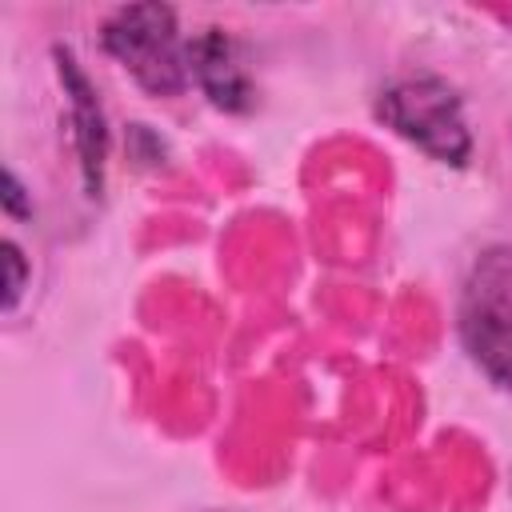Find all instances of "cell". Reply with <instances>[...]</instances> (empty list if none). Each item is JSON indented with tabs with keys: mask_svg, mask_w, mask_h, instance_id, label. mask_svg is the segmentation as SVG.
Returning <instances> with one entry per match:
<instances>
[{
	"mask_svg": "<svg viewBox=\"0 0 512 512\" xmlns=\"http://www.w3.org/2000/svg\"><path fill=\"white\" fill-rule=\"evenodd\" d=\"M100 44L152 96H180L192 84L188 40L180 36L176 8L168 4L116 8L100 28Z\"/></svg>",
	"mask_w": 512,
	"mask_h": 512,
	"instance_id": "6da1fadb",
	"label": "cell"
},
{
	"mask_svg": "<svg viewBox=\"0 0 512 512\" xmlns=\"http://www.w3.org/2000/svg\"><path fill=\"white\" fill-rule=\"evenodd\" d=\"M376 116L396 136H404L440 164L460 168L472 156V128L464 120V100L440 76H404L388 84L376 100Z\"/></svg>",
	"mask_w": 512,
	"mask_h": 512,
	"instance_id": "7a4b0ae2",
	"label": "cell"
},
{
	"mask_svg": "<svg viewBox=\"0 0 512 512\" xmlns=\"http://www.w3.org/2000/svg\"><path fill=\"white\" fill-rule=\"evenodd\" d=\"M460 336L472 360L504 388H512V260L488 256L468 284Z\"/></svg>",
	"mask_w": 512,
	"mask_h": 512,
	"instance_id": "3957f363",
	"label": "cell"
},
{
	"mask_svg": "<svg viewBox=\"0 0 512 512\" xmlns=\"http://www.w3.org/2000/svg\"><path fill=\"white\" fill-rule=\"evenodd\" d=\"M56 56V72L68 96V120H72V148L80 160V176H84V192L100 196L104 192V160H108V124H104V108L96 100V88L88 80V72L80 68V60L68 48H52Z\"/></svg>",
	"mask_w": 512,
	"mask_h": 512,
	"instance_id": "277c9868",
	"label": "cell"
},
{
	"mask_svg": "<svg viewBox=\"0 0 512 512\" xmlns=\"http://www.w3.org/2000/svg\"><path fill=\"white\" fill-rule=\"evenodd\" d=\"M188 68H192V84H200V92L216 108L224 112L252 108L256 88H252V72L244 60V44L228 36L224 28H204L200 36L188 40Z\"/></svg>",
	"mask_w": 512,
	"mask_h": 512,
	"instance_id": "5b68a950",
	"label": "cell"
},
{
	"mask_svg": "<svg viewBox=\"0 0 512 512\" xmlns=\"http://www.w3.org/2000/svg\"><path fill=\"white\" fill-rule=\"evenodd\" d=\"M4 268H8V280H4V312H12L16 300H20V292H24V280H28L24 252L12 240H4Z\"/></svg>",
	"mask_w": 512,
	"mask_h": 512,
	"instance_id": "8992f818",
	"label": "cell"
},
{
	"mask_svg": "<svg viewBox=\"0 0 512 512\" xmlns=\"http://www.w3.org/2000/svg\"><path fill=\"white\" fill-rule=\"evenodd\" d=\"M4 212L8 216H32V200L24 196V184L16 180V172H4Z\"/></svg>",
	"mask_w": 512,
	"mask_h": 512,
	"instance_id": "52a82bcc",
	"label": "cell"
}]
</instances>
